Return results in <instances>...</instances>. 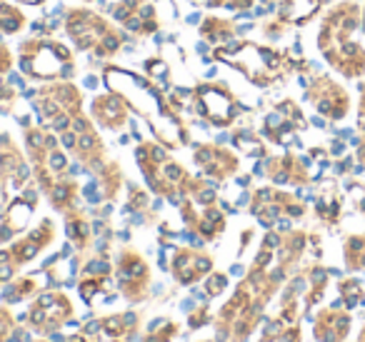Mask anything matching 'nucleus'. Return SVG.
Wrapping results in <instances>:
<instances>
[{
	"label": "nucleus",
	"instance_id": "obj_9",
	"mask_svg": "<svg viewBox=\"0 0 365 342\" xmlns=\"http://www.w3.org/2000/svg\"><path fill=\"white\" fill-rule=\"evenodd\" d=\"M305 100L328 120H343L350 110V95L330 76H313L305 88Z\"/></svg>",
	"mask_w": 365,
	"mask_h": 342
},
{
	"label": "nucleus",
	"instance_id": "obj_19",
	"mask_svg": "<svg viewBox=\"0 0 365 342\" xmlns=\"http://www.w3.org/2000/svg\"><path fill=\"white\" fill-rule=\"evenodd\" d=\"M53 237H56V225H53V220H48L46 217L36 230H31L26 237H21V240L11 245L13 262H16L18 267L26 265V262H31L33 257H38L48 245H51Z\"/></svg>",
	"mask_w": 365,
	"mask_h": 342
},
{
	"label": "nucleus",
	"instance_id": "obj_1",
	"mask_svg": "<svg viewBox=\"0 0 365 342\" xmlns=\"http://www.w3.org/2000/svg\"><path fill=\"white\" fill-rule=\"evenodd\" d=\"M363 11L355 0H340L323 16L318 28V51L338 76L358 81L365 76V46L355 38Z\"/></svg>",
	"mask_w": 365,
	"mask_h": 342
},
{
	"label": "nucleus",
	"instance_id": "obj_35",
	"mask_svg": "<svg viewBox=\"0 0 365 342\" xmlns=\"http://www.w3.org/2000/svg\"><path fill=\"white\" fill-rule=\"evenodd\" d=\"M13 100H16V90L6 78L0 76V110H11Z\"/></svg>",
	"mask_w": 365,
	"mask_h": 342
},
{
	"label": "nucleus",
	"instance_id": "obj_36",
	"mask_svg": "<svg viewBox=\"0 0 365 342\" xmlns=\"http://www.w3.org/2000/svg\"><path fill=\"white\" fill-rule=\"evenodd\" d=\"M16 66V58H13V51L0 41V76H8Z\"/></svg>",
	"mask_w": 365,
	"mask_h": 342
},
{
	"label": "nucleus",
	"instance_id": "obj_22",
	"mask_svg": "<svg viewBox=\"0 0 365 342\" xmlns=\"http://www.w3.org/2000/svg\"><path fill=\"white\" fill-rule=\"evenodd\" d=\"M120 26L125 28L128 33H133V36H153V33L160 28V21H158L155 6H153L150 0H145V3H140Z\"/></svg>",
	"mask_w": 365,
	"mask_h": 342
},
{
	"label": "nucleus",
	"instance_id": "obj_2",
	"mask_svg": "<svg viewBox=\"0 0 365 342\" xmlns=\"http://www.w3.org/2000/svg\"><path fill=\"white\" fill-rule=\"evenodd\" d=\"M213 61L240 71L258 88H270L275 81L290 76L293 71H308L310 68V63L293 61L288 53H280L268 46H258L253 41H230L225 46H215Z\"/></svg>",
	"mask_w": 365,
	"mask_h": 342
},
{
	"label": "nucleus",
	"instance_id": "obj_15",
	"mask_svg": "<svg viewBox=\"0 0 365 342\" xmlns=\"http://www.w3.org/2000/svg\"><path fill=\"white\" fill-rule=\"evenodd\" d=\"M91 118L103 130H123L128 125V120H130V108H128V103L118 93L108 90L103 95L93 98Z\"/></svg>",
	"mask_w": 365,
	"mask_h": 342
},
{
	"label": "nucleus",
	"instance_id": "obj_4",
	"mask_svg": "<svg viewBox=\"0 0 365 342\" xmlns=\"http://www.w3.org/2000/svg\"><path fill=\"white\" fill-rule=\"evenodd\" d=\"M63 26L78 51L98 58H113L125 43V33L91 8H71Z\"/></svg>",
	"mask_w": 365,
	"mask_h": 342
},
{
	"label": "nucleus",
	"instance_id": "obj_14",
	"mask_svg": "<svg viewBox=\"0 0 365 342\" xmlns=\"http://www.w3.org/2000/svg\"><path fill=\"white\" fill-rule=\"evenodd\" d=\"M193 160H195V165L205 172V177H210V180H215V182L228 180L240 167V157L235 155V152L225 150V147L215 145V142L195 145Z\"/></svg>",
	"mask_w": 365,
	"mask_h": 342
},
{
	"label": "nucleus",
	"instance_id": "obj_21",
	"mask_svg": "<svg viewBox=\"0 0 365 342\" xmlns=\"http://www.w3.org/2000/svg\"><path fill=\"white\" fill-rule=\"evenodd\" d=\"M350 317L348 312L340 310H325L320 312V317L315 320V340L320 342H343L348 335Z\"/></svg>",
	"mask_w": 365,
	"mask_h": 342
},
{
	"label": "nucleus",
	"instance_id": "obj_31",
	"mask_svg": "<svg viewBox=\"0 0 365 342\" xmlns=\"http://www.w3.org/2000/svg\"><path fill=\"white\" fill-rule=\"evenodd\" d=\"M173 335H175V325L170 320H155L143 342H170Z\"/></svg>",
	"mask_w": 365,
	"mask_h": 342
},
{
	"label": "nucleus",
	"instance_id": "obj_29",
	"mask_svg": "<svg viewBox=\"0 0 365 342\" xmlns=\"http://www.w3.org/2000/svg\"><path fill=\"white\" fill-rule=\"evenodd\" d=\"M315 212H318V217L323 222H328V225H335L340 217V197L338 192L328 190L323 192V195L318 197V202H315Z\"/></svg>",
	"mask_w": 365,
	"mask_h": 342
},
{
	"label": "nucleus",
	"instance_id": "obj_16",
	"mask_svg": "<svg viewBox=\"0 0 365 342\" xmlns=\"http://www.w3.org/2000/svg\"><path fill=\"white\" fill-rule=\"evenodd\" d=\"M210 270H213V260L208 252L198 247H180L173 255V277L178 285H193L200 277L210 275Z\"/></svg>",
	"mask_w": 365,
	"mask_h": 342
},
{
	"label": "nucleus",
	"instance_id": "obj_13",
	"mask_svg": "<svg viewBox=\"0 0 365 342\" xmlns=\"http://www.w3.org/2000/svg\"><path fill=\"white\" fill-rule=\"evenodd\" d=\"M71 300L63 292H43L38 295V300L28 310V320L43 332H53L58 327H63L71 317Z\"/></svg>",
	"mask_w": 365,
	"mask_h": 342
},
{
	"label": "nucleus",
	"instance_id": "obj_25",
	"mask_svg": "<svg viewBox=\"0 0 365 342\" xmlns=\"http://www.w3.org/2000/svg\"><path fill=\"white\" fill-rule=\"evenodd\" d=\"M28 26L26 16L18 6H11L8 0H0V36H18Z\"/></svg>",
	"mask_w": 365,
	"mask_h": 342
},
{
	"label": "nucleus",
	"instance_id": "obj_18",
	"mask_svg": "<svg viewBox=\"0 0 365 342\" xmlns=\"http://www.w3.org/2000/svg\"><path fill=\"white\" fill-rule=\"evenodd\" d=\"M36 205H38V190H33V187L23 192V195H18L16 200H11L6 215H3V225H0V242H8L13 235L26 230Z\"/></svg>",
	"mask_w": 365,
	"mask_h": 342
},
{
	"label": "nucleus",
	"instance_id": "obj_23",
	"mask_svg": "<svg viewBox=\"0 0 365 342\" xmlns=\"http://www.w3.org/2000/svg\"><path fill=\"white\" fill-rule=\"evenodd\" d=\"M200 38L208 43H213V46H225V43L235 41V36H238V26H235V21H230V18H220V16H205L203 23H200Z\"/></svg>",
	"mask_w": 365,
	"mask_h": 342
},
{
	"label": "nucleus",
	"instance_id": "obj_5",
	"mask_svg": "<svg viewBox=\"0 0 365 342\" xmlns=\"http://www.w3.org/2000/svg\"><path fill=\"white\" fill-rule=\"evenodd\" d=\"M135 162L143 170L148 187L158 195H165L173 205H180L185 200V192L190 185V175L180 162L168 155L165 145L158 142H140L135 147Z\"/></svg>",
	"mask_w": 365,
	"mask_h": 342
},
{
	"label": "nucleus",
	"instance_id": "obj_33",
	"mask_svg": "<svg viewBox=\"0 0 365 342\" xmlns=\"http://www.w3.org/2000/svg\"><path fill=\"white\" fill-rule=\"evenodd\" d=\"M208 8H220V11L230 13H248L255 6V0H205Z\"/></svg>",
	"mask_w": 365,
	"mask_h": 342
},
{
	"label": "nucleus",
	"instance_id": "obj_38",
	"mask_svg": "<svg viewBox=\"0 0 365 342\" xmlns=\"http://www.w3.org/2000/svg\"><path fill=\"white\" fill-rule=\"evenodd\" d=\"M358 128H360V145H365V83H360V108H358Z\"/></svg>",
	"mask_w": 365,
	"mask_h": 342
},
{
	"label": "nucleus",
	"instance_id": "obj_3",
	"mask_svg": "<svg viewBox=\"0 0 365 342\" xmlns=\"http://www.w3.org/2000/svg\"><path fill=\"white\" fill-rule=\"evenodd\" d=\"M18 66L28 81L38 83L73 81L78 73V63L71 48L46 36L28 38L18 46Z\"/></svg>",
	"mask_w": 365,
	"mask_h": 342
},
{
	"label": "nucleus",
	"instance_id": "obj_34",
	"mask_svg": "<svg viewBox=\"0 0 365 342\" xmlns=\"http://www.w3.org/2000/svg\"><path fill=\"white\" fill-rule=\"evenodd\" d=\"M225 287H228V275H223V272H213V275H208V282H205L208 297L220 295V292H223Z\"/></svg>",
	"mask_w": 365,
	"mask_h": 342
},
{
	"label": "nucleus",
	"instance_id": "obj_8",
	"mask_svg": "<svg viewBox=\"0 0 365 342\" xmlns=\"http://www.w3.org/2000/svg\"><path fill=\"white\" fill-rule=\"evenodd\" d=\"M250 212L263 227H275L283 217L300 220L305 215V205L290 192L275 190V187H260V190L253 192Z\"/></svg>",
	"mask_w": 365,
	"mask_h": 342
},
{
	"label": "nucleus",
	"instance_id": "obj_26",
	"mask_svg": "<svg viewBox=\"0 0 365 342\" xmlns=\"http://www.w3.org/2000/svg\"><path fill=\"white\" fill-rule=\"evenodd\" d=\"M66 232L78 250H86V247L91 245V225H88V220L81 215V212H76V210L68 212L66 215Z\"/></svg>",
	"mask_w": 365,
	"mask_h": 342
},
{
	"label": "nucleus",
	"instance_id": "obj_30",
	"mask_svg": "<svg viewBox=\"0 0 365 342\" xmlns=\"http://www.w3.org/2000/svg\"><path fill=\"white\" fill-rule=\"evenodd\" d=\"M36 290H38L36 277H21L18 282H11V285L3 290V300L6 302H21V300H26V297H31Z\"/></svg>",
	"mask_w": 365,
	"mask_h": 342
},
{
	"label": "nucleus",
	"instance_id": "obj_41",
	"mask_svg": "<svg viewBox=\"0 0 365 342\" xmlns=\"http://www.w3.org/2000/svg\"><path fill=\"white\" fill-rule=\"evenodd\" d=\"M21 3H23V6H46V0H21Z\"/></svg>",
	"mask_w": 365,
	"mask_h": 342
},
{
	"label": "nucleus",
	"instance_id": "obj_28",
	"mask_svg": "<svg viewBox=\"0 0 365 342\" xmlns=\"http://www.w3.org/2000/svg\"><path fill=\"white\" fill-rule=\"evenodd\" d=\"M233 145L238 147L240 152H245V155L250 157H265L268 152H265V145L263 140H260L255 133L250 130H235L233 133Z\"/></svg>",
	"mask_w": 365,
	"mask_h": 342
},
{
	"label": "nucleus",
	"instance_id": "obj_37",
	"mask_svg": "<svg viewBox=\"0 0 365 342\" xmlns=\"http://www.w3.org/2000/svg\"><path fill=\"white\" fill-rule=\"evenodd\" d=\"M285 31H288V26H285L283 21H278V18H273V21L263 23V33L270 38V41H278V38H283Z\"/></svg>",
	"mask_w": 365,
	"mask_h": 342
},
{
	"label": "nucleus",
	"instance_id": "obj_12",
	"mask_svg": "<svg viewBox=\"0 0 365 342\" xmlns=\"http://www.w3.org/2000/svg\"><path fill=\"white\" fill-rule=\"evenodd\" d=\"M305 125H308V120H305L303 110L298 108V103L288 98V100H280L275 110L265 118L263 135L278 145H288V142H293L295 133L305 130Z\"/></svg>",
	"mask_w": 365,
	"mask_h": 342
},
{
	"label": "nucleus",
	"instance_id": "obj_32",
	"mask_svg": "<svg viewBox=\"0 0 365 342\" xmlns=\"http://www.w3.org/2000/svg\"><path fill=\"white\" fill-rule=\"evenodd\" d=\"M340 295H343V302L350 310V307L363 302V285H360L358 280H343L340 282Z\"/></svg>",
	"mask_w": 365,
	"mask_h": 342
},
{
	"label": "nucleus",
	"instance_id": "obj_40",
	"mask_svg": "<svg viewBox=\"0 0 365 342\" xmlns=\"http://www.w3.org/2000/svg\"><path fill=\"white\" fill-rule=\"evenodd\" d=\"M205 322H208V307H200L198 312L190 315V327H200V325H205Z\"/></svg>",
	"mask_w": 365,
	"mask_h": 342
},
{
	"label": "nucleus",
	"instance_id": "obj_44",
	"mask_svg": "<svg viewBox=\"0 0 365 342\" xmlns=\"http://www.w3.org/2000/svg\"><path fill=\"white\" fill-rule=\"evenodd\" d=\"M0 285H3V280H0Z\"/></svg>",
	"mask_w": 365,
	"mask_h": 342
},
{
	"label": "nucleus",
	"instance_id": "obj_20",
	"mask_svg": "<svg viewBox=\"0 0 365 342\" xmlns=\"http://www.w3.org/2000/svg\"><path fill=\"white\" fill-rule=\"evenodd\" d=\"M330 0H280L275 18L288 28H303L328 6Z\"/></svg>",
	"mask_w": 365,
	"mask_h": 342
},
{
	"label": "nucleus",
	"instance_id": "obj_43",
	"mask_svg": "<svg viewBox=\"0 0 365 342\" xmlns=\"http://www.w3.org/2000/svg\"><path fill=\"white\" fill-rule=\"evenodd\" d=\"M83 3H93V0H83Z\"/></svg>",
	"mask_w": 365,
	"mask_h": 342
},
{
	"label": "nucleus",
	"instance_id": "obj_10",
	"mask_svg": "<svg viewBox=\"0 0 365 342\" xmlns=\"http://www.w3.org/2000/svg\"><path fill=\"white\" fill-rule=\"evenodd\" d=\"M28 180H31V165L21 155L16 142L3 133L0 135V195L11 200L16 192L26 187Z\"/></svg>",
	"mask_w": 365,
	"mask_h": 342
},
{
	"label": "nucleus",
	"instance_id": "obj_42",
	"mask_svg": "<svg viewBox=\"0 0 365 342\" xmlns=\"http://www.w3.org/2000/svg\"><path fill=\"white\" fill-rule=\"evenodd\" d=\"M360 342H365V330H363V335H360Z\"/></svg>",
	"mask_w": 365,
	"mask_h": 342
},
{
	"label": "nucleus",
	"instance_id": "obj_11",
	"mask_svg": "<svg viewBox=\"0 0 365 342\" xmlns=\"http://www.w3.org/2000/svg\"><path fill=\"white\" fill-rule=\"evenodd\" d=\"M115 277L120 292L130 302H138L148 295V285H150V267L148 262L138 255L135 250H123L118 255Z\"/></svg>",
	"mask_w": 365,
	"mask_h": 342
},
{
	"label": "nucleus",
	"instance_id": "obj_27",
	"mask_svg": "<svg viewBox=\"0 0 365 342\" xmlns=\"http://www.w3.org/2000/svg\"><path fill=\"white\" fill-rule=\"evenodd\" d=\"M343 255L348 270H365V235H350L343 245Z\"/></svg>",
	"mask_w": 365,
	"mask_h": 342
},
{
	"label": "nucleus",
	"instance_id": "obj_39",
	"mask_svg": "<svg viewBox=\"0 0 365 342\" xmlns=\"http://www.w3.org/2000/svg\"><path fill=\"white\" fill-rule=\"evenodd\" d=\"M13 332V315L8 310H0V342H6Z\"/></svg>",
	"mask_w": 365,
	"mask_h": 342
},
{
	"label": "nucleus",
	"instance_id": "obj_6",
	"mask_svg": "<svg viewBox=\"0 0 365 342\" xmlns=\"http://www.w3.org/2000/svg\"><path fill=\"white\" fill-rule=\"evenodd\" d=\"M36 95V110L43 120V128L58 135L68 130L71 123L83 113V93L73 81L43 83Z\"/></svg>",
	"mask_w": 365,
	"mask_h": 342
},
{
	"label": "nucleus",
	"instance_id": "obj_24",
	"mask_svg": "<svg viewBox=\"0 0 365 342\" xmlns=\"http://www.w3.org/2000/svg\"><path fill=\"white\" fill-rule=\"evenodd\" d=\"M223 230H225V215L215 205H208L203 212H198V220H195L193 227L185 232H193V235H198L203 242H210V240H215Z\"/></svg>",
	"mask_w": 365,
	"mask_h": 342
},
{
	"label": "nucleus",
	"instance_id": "obj_7",
	"mask_svg": "<svg viewBox=\"0 0 365 342\" xmlns=\"http://www.w3.org/2000/svg\"><path fill=\"white\" fill-rule=\"evenodd\" d=\"M193 110L215 128H230L240 115V103L225 83H200L193 88Z\"/></svg>",
	"mask_w": 365,
	"mask_h": 342
},
{
	"label": "nucleus",
	"instance_id": "obj_17",
	"mask_svg": "<svg viewBox=\"0 0 365 342\" xmlns=\"http://www.w3.org/2000/svg\"><path fill=\"white\" fill-rule=\"evenodd\" d=\"M265 175H268L275 185L303 187L310 182L308 160L293 155V152H285V155H280V157H268V160H265Z\"/></svg>",
	"mask_w": 365,
	"mask_h": 342
}]
</instances>
